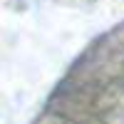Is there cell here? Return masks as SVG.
I'll return each mask as SVG.
<instances>
[{
	"instance_id": "obj_1",
	"label": "cell",
	"mask_w": 124,
	"mask_h": 124,
	"mask_svg": "<svg viewBox=\"0 0 124 124\" xmlns=\"http://www.w3.org/2000/svg\"><path fill=\"white\" fill-rule=\"evenodd\" d=\"M35 124H75V122L67 119L65 114H60V112H52V109H50V112H45Z\"/></svg>"
}]
</instances>
